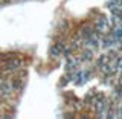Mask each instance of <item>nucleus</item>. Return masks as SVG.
I'll list each match as a JSON object with an SVG mask.
<instances>
[{
  "label": "nucleus",
  "mask_w": 122,
  "mask_h": 119,
  "mask_svg": "<svg viewBox=\"0 0 122 119\" xmlns=\"http://www.w3.org/2000/svg\"><path fill=\"white\" fill-rule=\"evenodd\" d=\"M20 66H21L20 60H17V58H11V60H8V61H6L5 69H6V70H17V69H20Z\"/></svg>",
  "instance_id": "nucleus-1"
},
{
  "label": "nucleus",
  "mask_w": 122,
  "mask_h": 119,
  "mask_svg": "<svg viewBox=\"0 0 122 119\" xmlns=\"http://www.w3.org/2000/svg\"><path fill=\"white\" fill-rule=\"evenodd\" d=\"M108 63H110V57L108 55H101L98 58V61H96V64H98V67L101 69V70H107V67H108Z\"/></svg>",
  "instance_id": "nucleus-2"
},
{
  "label": "nucleus",
  "mask_w": 122,
  "mask_h": 119,
  "mask_svg": "<svg viewBox=\"0 0 122 119\" xmlns=\"http://www.w3.org/2000/svg\"><path fill=\"white\" fill-rule=\"evenodd\" d=\"M73 78H75V83L76 84H82V83H86L87 78H89V73L84 72V70H81V72H76V75L73 76Z\"/></svg>",
  "instance_id": "nucleus-3"
},
{
  "label": "nucleus",
  "mask_w": 122,
  "mask_h": 119,
  "mask_svg": "<svg viewBox=\"0 0 122 119\" xmlns=\"http://www.w3.org/2000/svg\"><path fill=\"white\" fill-rule=\"evenodd\" d=\"M96 29L99 32H105V31L108 29V21H107V18H99L96 21Z\"/></svg>",
  "instance_id": "nucleus-4"
},
{
  "label": "nucleus",
  "mask_w": 122,
  "mask_h": 119,
  "mask_svg": "<svg viewBox=\"0 0 122 119\" xmlns=\"http://www.w3.org/2000/svg\"><path fill=\"white\" fill-rule=\"evenodd\" d=\"M63 47H64V44H53L52 46V49H51V57H60V53L63 52Z\"/></svg>",
  "instance_id": "nucleus-5"
},
{
  "label": "nucleus",
  "mask_w": 122,
  "mask_h": 119,
  "mask_svg": "<svg viewBox=\"0 0 122 119\" xmlns=\"http://www.w3.org/2000/svg\"><path fill=\"white\" fill-rule=\"evenodd\" d=\"M112 37L114 38V40L119 43V41H122V26H119V28H116L112 32Z\"/></svg>",
  "instance_id": "nucleus-6"
},
{
  "label": "nucleus",
  "mask_w": 122,
  "mask_h": 119,
  "mask_svg": "<svg viewBox=\"0 0 122 119\" xmlns=\"http://www.w3.org/2000/svg\"><path fill=\"white\" fill-rule=\"evenodd\" d=\"M92 55H93V51H92V49H87V51L82 52V55L79 57V60H81V61H90Z\"/></svg>",
  "instance_id": "nucleus-7"
},
{
  "label": "nucleus",
  "mask_w": 122,
  "mask_h": 119,
  "mask_svg": "<svg viewBox=\"0 0 122 119\" xmlns=\"http://www.w3.org/2000/svg\"><path fill=\"white\" fill-rule=\"evenodd\" d=\"M76 66H78V60H75V58H69V61H67V70H70V72H73L75 69H76Z\"/></svg>",
  "instance_id": "nucleus-8"
},
{
  "label": "nucleus",
  "mask_w": 122,
  "mask_h": 119,
  "mask_svg": "<svg viewBox=\"0 0 122 119\" xmlns=\"http://www.w3.org/2000/svg\"><path fill=\"white\" fill-rule=\"evenodd\" d=\"M114 43H116V40H114L112 35H108L107 38H104V40H102V46H104V47H110V46H113Z\"/></svg>",
  "instance_id": "nucleus-9"
}]
</instances>
